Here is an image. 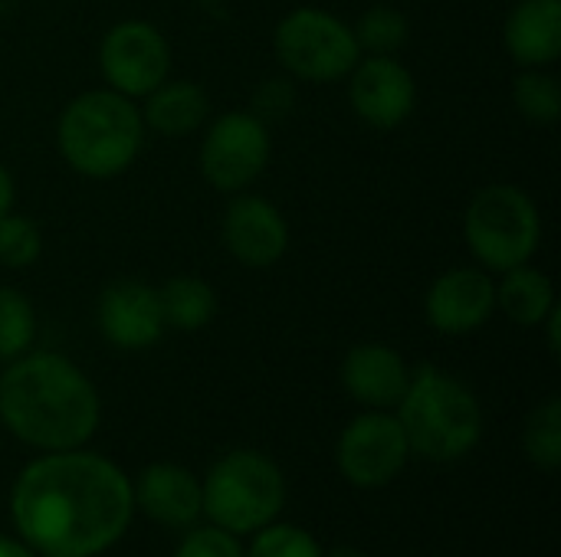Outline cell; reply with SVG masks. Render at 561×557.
<instances>
[{
  "label": "cell",
  "mask_w": 561,
  "mask_h": 557,
  "mask_svg": "<svg viewBox=\"0 0 561 557\" xmlns=\"http://www.w3.org/2000/svg\"><path fill=\"white\" fill-rule=\"evenodd\" d=\"M523 450L529 463L542 473H559L561 466V401L546 397L523 427Z\"/></svg>",
  "instance_id": "603a6c76"
},
{
  "label": "cell",
  "mask_w": 561,
  "mask_h": 557,
  "mask_svg": "<svg viewBox=\"0 0 561 557\" xmlns=\"http://www.w3.org/2000/svg\"><path fill=\"white\" fill-rule=\"evenodd\" d=\"M95 325L105 345L118 351H148L164 335L158 286L122 276L102 286L95 299Z\"/></svg>",
  "instance_id": "5bb4252c"
},
{
  "label": "cell",
  "mask_w": 561,
  "mask_h": 557,
  "mask_svg": "<svg viewBox=\"0 0 561 557\" xmlns=\"http://www.w3.org/2000/svg\"><path fill=\"white\" fill-rule=\"evenodd\" d=\"M247 557H325V552L306 529L270 522L256 532V542L250 545Z\"/></svg>",
  "instance_id": "484cf974"
},
{
  "label": "cell",
  "mask_w": 561,
  "mask_h": 557,
  "mask_svg": "<svg viewBox=\"0 0 561 557\" xmlns=\"http://www.w3.org/2000/svg\"><path fill=\"white\" fill-rule=\"evenodd\" d=\"M145 135L138 102L108 85L72 95L56 115V151L69 171L89 181H112L135 167Z\"/></svg>",
  "instance_id": "3957f363"
},
{
  "label": "cell",
  "mask_w": 561,
  "mask_h": 557,
  "mask_svg": "<svg viewBox=\"0 0 561 557\" xmlns=\"http://www.w3.org/2000/svg\"><path fill=\"white\" fill-rule=\"evenodd\" d=\"M145 131H154L161 138H187L201 131L210 118V95L194 79H164L158 89H151L141 105Z\"/></svg>",
  "instance_id": "ac0fdd59"
},
{
  "label": "cell",
  "mask_w": 561,
  "mask_h": 557,
  "mask_svg": "<svg viewBox=\"0 0 561 557\" xmlns=\"http://www.w3.org/2000/svg\"><path fill=\"white\" fill-rule=\"evenodd\" d=\"M411 460L401 420L391 410L358 414L339 437L335 463L339 473L358 489H381L394 483Z\"/></svg>",
  "instance_id": "30bf717a"
},
{
  "label": "cell",
  "mask_w": 561,
  "mask_h": 557,
  "mask_svg": "<svg viewBox=\"0 0 561 557\" xmlns=\"http://www.w3.org/2000/svg\"><path fill=\"white\" fill-rule=\"evenodd\" d=\"M273 53L283 72L296 82H345L362 59L352 23L322 7H293L273 30Z\"/></svg>",
  "instance_id": "52a82bcc"
},
{
  "label": "cell",
  "mask_w": 561,
  "mask_h": 557,
  "mask_svg": "<svg viewBox=\"0 0 561 557\" xmlns=\"http://www.w3.org/2000/svg\"><path fill=\"white\" fill-rule=\"evenodd\" d=\"M556 305H559L556 286L539 266L523 263V266H513V269L500 272V279H496V312H503L513 325L539 328Z\"/></svg>",
  "instance_id": "d6986e66"
},
{
  "label": "cell",
  "mask_w": 561,
  "mask_h": 557,
  "mask_svg": "<svg viewBox=\"0 0 561 557\" xmlns=\"http://www.w3.org/2000/svg\"><path fill=\"white\" fill-rule=\"evenodd\" d=\"M16 207V181L10 174V167L0 161V217L10 213Z\"/></svg>",
  "instance_id": "f546056e"
},
{
  "label": "cell",
  "mask_w": 561,
  "mask_h": 557,
  "mask_svg": "<svg viewBox=\"0 0 561 557\" xmlns=\"http://www.w3.org/2000/svg\"><path fill=\"white\" fill-rule=\"evenodd\" d=\"M352 33L362 56H398L411 39V20L391 3H371L352 23Z\"/></svg>",
  "instance_id": "44dd1931"
},
{
  "label": "cell",
  "mask_w": 561,
  "mask_h": 557,
  "mask_svg": "<svg viewBox=\"0 0 561 557\" xmlns=\"http://www.w3.org/2000/svg\"><path fill=\"white\" fill-rule=\"evenodd\" d=\"M299 102V89H296V79H289L286 72L283 76H266L256 89H253V98H250V112L256 118H263L266 125L273 121H283L293 115Z\"/></svg>",
  "instance_id": "4316f807"
},
{
  "label": "cell",
  "mask_w": 561,
  "mask_h": 557,
  "mask_svg": "<svg viewBox=\"0 0 561 557\" xmlns=\"http://www.w3.org/2000/svg\"><path fill=\"white\" fill-rule=\"evenodd\" d=\"M174 557H247V552L237 542V535L210 525V529H194L191 535H184Z\"/></svg>",
  "instance_id": "83f0119b"
},
{
  "label": "cell",
  "mask_w": 561,
  "mask_h": 557,
  "mask_svg": "<svg viewBox=\"0 0 561 557\" xmlns=\"http://www.w3.org/2000/svg\"><path fill=\"white\" fill-rule=\"evenodd\" d=\"M345 82L352 112L375 131L401 128L417 108V79L398 56H362Z\"/></svg>",
  "instance_id": "8fae6325"
},
{
  "label": "cell",
  "mask_w": 561,
  "mask_h": 557,
  "mask_svg": "<svg viewBox=\"0 0 561 557\" xmlns=\"http://www.w3.org/2000/svg\"><path fill=\"white\" fill-rule=\"evenodd\" d=\"M325 557H368L365 552H358V548H352V545H339V548H332Z\"/></svg>",
  "instance_id": "1f68e13d"
},
{
  "label": "cell",
  "mask_w": 561,
  "mask_h": 557,
  "mask_svg": "<svg viewBox=\"0 0 561 557\" xmlns=\"http://www.w3.org/2000/svg\"><path fill=\"white\" fill-rule=\"evenodd\" d=\"M39 256H43V230L16 210L3 213L0 217V266L20 272V269L36 266Z\"/></svg>",
  "instance_id": "d4e9b609"
},
{
  "label": "cell",
  "mask_w": 561,
  "mask_h": 557,
  "mask_svg": "<svg viewBox=\"0 0 561 557\" xmlns=\"http://www.w3.org/2000/svg\"><path fill=\"white\" fill-rule=\"evenodd\" d=\"M286 502L279 466L260 450H230L201 483V512L230 535H250L276 522Z\"/></svg>",
  "instance_id": "8992f818"
},
{
  "label": "cell",
  "mask_w": 561,
  "mask_h": 557,
  "mask_svg": "<svg viewBox=\"0 0 561 557\" xmlns=\"http://www.w3.org/2000/svg\"><path fill=\"white\" fill-rule=\"evenodd\" d=\"M273 158V135L263 118L250 108H227L217 118H207L197 151L201 177L217 194L250 190Z\"/></svg>",
  "instance_id": "ba28073f"
},
{
  "label": "cell",
  "mask_w": 561,
  "mask_h": 557,
  "mask_svg": "<svg viewBox=\"0 0 561 557\" xmlns=\"http://www.w3.org/2000/svg\"><path fill=\"white\" fill-rule=\"evenodd\" d=\"M539 328L546 332V345H549L552 358H559L561 355V305H556V309L549 312V318H546Z\"/></svg>",
  "instance_id": "f1b7e54d"
},
{
  "label": "cell",
  "mask_w": 561,
  "mask_h": 557,
  "mask_svg": "<svg viewBox=\"0 0 561 557\" xmlns=\"http://www.w3.org/2000/svg\"><path fill=\"white\" fill-rule=\"evenodd\" d=\"M0 557H36L23 542H10V538H0Z\"/></svg>",
  "instance_id": "4dcf8cb0"
},
{
  "label": "cell",
  "mask_w": 561,
  "mask_h": 557,
  "mask_svg": "<svg viewBox=\"0 0 561 557\" xmlns=\"http://www.w3.org/2000/svg\"><path fill=\"white\" fill-rule=\"evenodd\" d=\"M102 420L89 374L59 351L30 348L0 374V423L23 446L62 453L85 446Z\"/></svg>",
  "instance_id": "7a4b0ae2"
},
{
  "label": "cell",
  "mask_w": 561,
  "mask_h": 557,
  "mask_svg": "<svg viewBox=\"0 0 561 557\" xmlns=\"http://www.w3.org/2000/svg\"><path fill=\"white\" fill-rule=\"evenodd\" d=\"M339 381L355 404L368 410H394L411 384V364L385 341H362L345 351Z\"/></svg>",
  "instance_id": "9a60e30c"
},
{
  "label": "cell",
  "mask_w": 561,
  "mask_h": 557,
  "mask_svg": "<svg viewBox=\"0 0 561 557\" xmlns=\"http://www.w3.org/2000/svg\"><path fill=\"white\" fill-rule=\"evenodd\" d=\"M99 76L112 92L141 102L171 76L168 36L141 16L112 23L99 39Z\"/></svg>",
  "instance_id": "9c48e42d"
},
{
  "label": "cell",
  "mask_w": 561,
  "mask_h": 557,
  "mask_svg": "<svg viewBox=\"0 0 561 557\" xmlns=\"http://www.w3.org/2000/svg\"><path fill=\"white\" fill-rule=\"evenodd\" d=\"M503 49L516 69H552L561 59V0H516L503 23Z\"/></svg>",
  "instance_id": "2e32d148"
},
{
  "label": "cell",
  "mask_w": 561,
  "mask_h": 557,
  "mask_svg": "<svg viewBox=\"0 0 561 557\" xmlns=\"http://www.w3.org/2000/svg\"><path fill=\"white\" fill-rule=\"evenodd\" d=\"M158 299H161V315H164V328L174 332H201L217 318L220 299L217 289L191 272H178L171 279H164L158 286Z\"/></svg>",
  "instance_id": "ffe728a7"
},
{
  "label": "cell",
  "mask_w": 561,
  "mask_h": 557,
  "mask_svg": "<svg viewBox=\"0 0 561 557\" xmlns=\"http://www.w3.org/2000/svg\"><path fill=\"white\" fill-rule=\"evenodd\" d=\"M496 315V279L483 266H450L424 292V322L447 338L480 332Z\"/></svg>",
  "instance_id": "7c38bea8"
},
{
  "label": "cell",
  "mask_w": 561,
  "mask_h": 557,
  "mask_svg": "<svg viewBox=\"0 0 561 557\" xmlns=\"http://www.w3.org/2000/svg\"><path fill=\"white\" fill-rule=\"evenodd\" d=\"M23 545L43 557H95L108 552L135 512L131 479L89 450L43 453L10 499Z\"/></svg>",
  "instance_id": "6da1fadb"
},
{
  "label": "cell",
  "mask_w": 561,
  "mask_h": 557,
  "mask_svg": "<svg viewBox=\"0 0 561 557\" xmlns=\"http://www.w3.org/2000/svg\"><path fill=\"white\" fill-rule=\"evenodd\" d=\"M394 410L411 453L431 463H457L483 440V407L477 394L434 364L411 371V384Z\"/></svg>",
  "instance_id": "277c9868"
},
{
  "label": "cell",
  "mask_w": 561,
  "mask_h": 557,
  "mask_svg": "<svg viewBox=\"0 0 561 557\" xmlns=\"http://www.w3.org/2000/svg\"><path fill=\"white\" fill-rule=\"evenodd\" d=\"M220 243L247 269H273L289 253V223L263 194H230L220 217Z\"/></svg>",
  "instance_id": "4fadbf2b"
},
{
  "label": "cell",
  "mask_w": 561,
  "mask_h": 557,
  "mask_svg": "<svg viewBox=\"0 0 561 557\" xmlns=\"http://www.w3.org/2000/svg\"><path fill=\"white\" fill-rule=\"evenodd\" d=\"M36 341V309L16 289L0 282V361L26 355Z\"/></svg>",
  "instance_id": "cb8c5ba5"
},
{
  "label": "cell",
  "mask_w": 561,
  "mask_h": 557,
  "mask_svg": "<svg viewBox=\"0 0 561 557\" xmlns=\"http://www.w3.org/2000/svg\"><path fill=\"white\" fill-rule=\"evenodd\" d=\"M135 506L158 525L187 529L201 515V483L178 463H151L131 486Z\"/></svg>",
  "instance_id": "e0dca14e"
},
{
  "label": "cell",
  "mask_w": 561,
  "mask_h": 557,
  "mask_svg": "<svg viewBox=\"0 0 561 557\" xmlns=\"http://www.w3.org/2000/svg\"><path fill=\"white\" fill-rule=\"evenodd\" d=\"M513 105L536 125L552 128L561 121V82L552 69H519L513 76Z\"/></svg>",
  "instance_id": "7402d4cb"
},
{
  "label": "cell",
  "mask_w": 561,
  "mask_h": 557,
  "mask_svg": "<svg viewBox=\"0 0 561 557\" xmlns=\"http://www.w3.org/2000/svg\"><path fill=\"white\" fill-rule=\"evenodd\" d=\"M463 240L473 263L500 276L536 259L542 246V210L526 187L493 181L470 197L463 210Z\"/></svg>",
  "instance_id": "5b68a950"
}]
</instances>
